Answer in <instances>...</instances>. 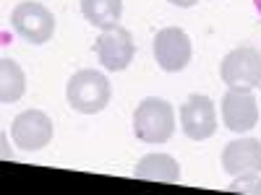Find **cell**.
<instances>
[{
    "label": "cell",
    "instance_id": "obj_1",
    "mask_svg": "<svg viewBox=\"0 0 261 195\" xmlns=\"http://www.w3.org/2000/svg\"><path fill=\"white\" fill-rule=\"evenodd\" d=\"M134 133L151 146L167 143L175 133V110L160 96H146L134 112Z\"/></svg>",
    "mask_w": 261,
    "mask_h": 195
},
{
    "label": "cell",
    "instance_id": "obj_2",
    "mask_svg": "<svg viewBox=\"0 0 261 195\" xmlns=\"http://www.w3.org/2000/svg\"><path fill=\"white\" fill-rule=\"evenodd\" d=\"M113 89L99 71H79L71 76L68 86H65V99L81 115H97L110 104Z\"/></svg>",
    "mask_w": 261,
    "mask_h": 195
},
{
    "label": "cell",
    "instance_id": "obj_3",
    "mask_svg": "<svg viewBox=\"0 0 261 195\" xmlns=\"http://www.w3.org/2000/svg\"><path fill=\"white\" fill-rule=\"evenodd\" d=\"M13 31L32 45H45L55 34V16L42 3H18L11 13Z\"/></svg>",
    "mask_w": 261,
    "mask_h": 195
},
{
    "label": "cell",
    "instance_id": "obj_4",
    "mask_svg": "<svg viewBox=\"0 0 261 195\" xmlns=\"http://www.w3.org/2000/svg\"><path fill=\"white\" fill-rule=\"evenodd\" d=\"M220 73L230 89H256L261 83V52L256 47H235L225 55Z\"/></svg>",
    "mask_w": 261,
    "mask_h": 195
},
{
    "label": "cell",
    "instance_id": "obj_5",
    "mask_svg": "<svg viewBox=\"0 0 261 195\" xmlns=\"http://www.w3.org/2000/svg\"><path fill=\"white\" fill-rule=\"evenodd\" d=\"M94 52L107 71H125L136 55V42L128 29L113 26L99 34V39L94 42Z\"/></svg>",
    "mask_w": 261,
    "mask_h": 195
},
{
    "label": "cell",
    "instance_id": "obj_6",
    "mask_svg": "<svg viewBox=\"0 0 261 195\" xmlns=\"http://www.w3.org/2000/svg\"><path fill=\"white\" fill-rule=\"evenodd\" d=\"M191 39L183 29L178 26H167L162 31H157L154 37V57L157 65L167 73H180L186 65L191 62Z\"/></svg>",
    "mask_w": 261,
    "mask_h": 195
},
{
    "label": "cell",
    "instance_id": "obj_7",
    "mask_svg": "<svg viewBox=\"0 0 261 195\" xmlns=\"http://www.w3.org/2000/svg\"><path fill=\"white\" fill-rule=\"evenodd\" d=\"M180 127L191 141H206L217 133V110L209 96L191 94L180 107Z\"/></svg>",
    "mask_w": 261,
    "mask_h": 195
},
{
    "label": "cell",
    "instance_id": "obj_8",
    "mask_svg": "<svg viewBox=\"0 0 261 195\" xmlns=\"http://www.w3.org/2000/svg\"><path fill=\"white\" fill-rule=\"evenodd\" d=\"M11 136L21 151H39L53 141V120L42 110H27L13 120Z\"/></svg>",
    "mask_w": 261,
    "mask_h": 195
},
{
    "label": "cell",
    "instance_id": "obj_9",
    "mask_svg": "<svg viewBox=\"0 0 261 195\" xmlns=\"http://www.w3.org/2000/svg\"><path fill=\"white\" fill-rule=\"evenodd\" d=\"M222 122L232 133H248L258 122V104L248 89H230L222 96Z\"/></svg>",
    "mask_w": 261,
    "mask_h": 195
},
{
    "label": "cell",
    "instance_id": "obj_10",
    "mask_svg": "<svg viewBox=\"0 0 261 195\" xmlns=\"http://www.w3.org/2000/svg\"><path fill=\"white\" fill-rule=\"evenodd\" d=\"M222 169L232 177L261 172V141L241 138V141L227 143L222 151Z\"/></svg>",
    "mask_w": 261,
    "mask_h": 195
},
{
    "label": "cell",
    "instance_id": "obj_11",
    "mask_svg": "<svg viewBox=\"0 0 261 195\" xmlns=\"http://www.w3.org/2000/svg\"><path fill=\"white\" fill-rule=\"evenodd\" d=\"M136 180H149V182H167L175 185L180 180V167L178 161L167 154H146L136 167H134Z\"/></svg>",
    "mask_w": 261,
    "mask_h": 195
},
{
    "label": "cell",
    "instance_id": "obj_12",
    "mask_svg": "<svg viewBox=\"0 0 261 195\" xmlns=\"http://www.w3.org/2000/svg\"><path fill=\"white\" fill-rule=\"evenodd\" d=\"M81 13L97 29H113L123 16V0H81Z\"/></svg>",
    "mask_w": 261,
    "mask_h": 195
},
{
    "label": "cell",
    "instance_id": "obj_13",
    "mask_svg": "<svg viewBox=\"0 0 261 195\" xmlns=\"http://www.w3.org/2000/svg\"><path fill=\"white\" fill-rule=\"evenodd\" d=\"M27 89V78L24 71L18 68V62H13L11 57L0 60V102L3 104H13L24 96Z\"/></svg>",
    "mask_w": 261,
    "mask_h": 195
},
{
    "label": "cell",
    "instance_id": "obj_14",
    "mask_svg": "<svg viewBox=\"0 0 261 195\" xmlns=\"http://www.w3.org/2000/svg\"><path fill=\"white\" fill-rule=\"evenodd\" d=\"M232 192H253V195H261V177L258 172H251V175H238L235 182L230 185Z\"/></svg>",
    "mask_w": 261,
    "mask_h": 195
},
{
    "label": "cell",
    "instance_id": "obj_15",
    "mask_svg": "<svg viewBox=\"0 0 261 195\" xmlns=\"http://www.w3.org/2000/svg\"><path fill=\"white\" fill-rule=\"evenodd\" d=\"M172 6H178V8H191V6H196L199 0H170Z\"/></svg>",
    "mask_w": 261,
    "mask_h": 195
},
{
    "label": "cell",
    "instance_id": "obj_16",
    "mask_svg": "<svg viewBox=\"0 0 261 195\" xmlns=\"http://www.w3.org/2000/svg\"><path fill=\"white\" fill-rule=\"evenodd\" d=\"M253 6H256V11L261 13V0H253Z\"/></svg>",
    "mask_w": 261,
    "mask_h": 195
}]
</instances>
